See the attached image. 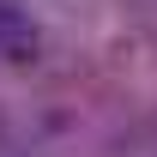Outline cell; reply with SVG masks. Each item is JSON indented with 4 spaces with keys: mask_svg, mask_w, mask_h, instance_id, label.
I'll use <instances>...</instances> for the list:
<instances>
[{
    "mask_svg": "<svg viewBox=\"0 0 157 157\" xmlns=\"http://www.w3.org/2000/svg\"><path fill=\"white\" fill-rule=\"evenodd\" d=\"M18 42H30V18L12 0H0V48H18Z\"/></svg>",
    "mask_w": 157,
    "mask_h": 157,
    "instance_id": "6da1fadb",
    "label": "cell"
}]
</instances>
